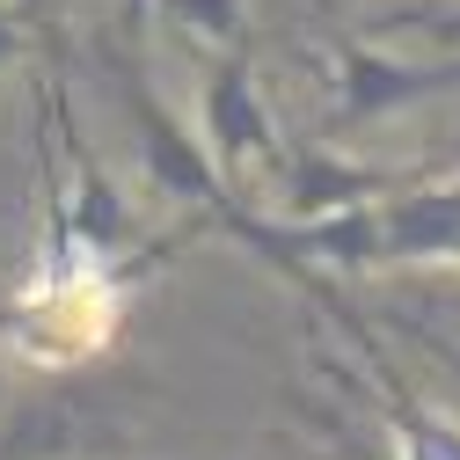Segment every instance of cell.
<instances>
[{"label":"cell","mask_w":460,"mask_h":460,"mask_svg":"<svg viewBox=\"0 0 460 460\" xmlns=\"http://www.w3.org/2000/svg\"><path fill=\"white\" fill-rule=\"evenodd\" d=\"M198 139L219 168V183L249 205V168H278L285 161V139H278V118L256 88V66H249V44H219V59H205V81H198Z\"/></svg>","instance_id":"cell-1"},{"label":"cell","mask_w":460,"mask_h":460,"mask_svg":"<svg viewBox=\"0 0 460 460\" xmlns=\"http://www.w3.org/2000/svg\"><path fill=\"white\" fill-rule=\"evenodd\" d=\"M110 66H118V95H125L132 132H139V168H146V183H154L161 198H176V205H198V212H205V226H212L226 205H234V190L219 183V168H212L205 139H198V132H183V125L154 102V88H146L139 59L110 51Z\"/></svg>","instance_id":"cell-2"},{"label":"cell","mask_w":460,"mask_h":460,"mask_svg":"<svg viewBox=\"0 0 460 460\" xmlns=\"http://www.w3.org/2000/svg\"><path fill=\"white\" fill-rule=\"evenodd\" d=\"M336 132H358L380 118H402L417 102H438L460 88V51L453 59H387L373 44H343L336 51Z\"/></svg>","instance_id":"cell-3"},{"label":"cell","mask_w":460,"mask_h":460,"mask_svg":"<svg viewBox=\"0 0 460 460\" xmlns=\"http://www.w3.org/2000/svg\"><path fill=\"white\" fill-rule=\"evenodd\" d=\"M424 168H373V161H343L336 146H285L278 161V205L285 219H329L351 205H380L394 190H410Z\"/></svg>","instance_id":"cell-4"},{"label":"cell","mask_w":460,"mask_h":460,"mask_svg":"<svg viewBox=\"0 0 460 460\" xmlns=\"http://www.w3.org/2000/svg\"><path fill=\"white\" fill-rule=\"evenodd\" d=\"M394 263H460V168L380 198V270Z\"/></svg>","instance_id":"cell-5"},{"label":"cell","mask_w":460,"mask_h":460,"mask_svg":"<svg viewBox=\"0 0 460 460\" xmlns=\"http://www.w3.org/2000/svg\"><path fill=\"white\" fill-rule=\"evenodd\" d=\"M146 8V0H139ZM168 22H183L190 37H212V44H249V8L242 0H154Z\"/></svg>","instance_id":"cell-6"},{"label":"cell","mask_w":460,"mask_h":460,"mask_svg":"<svg viewBox=\"0 0 460 460\" xmlns=\"http://www.w3.org/2000/svg\"><path fill=\"white\" fill-rule=\"evenodd\" d=\"M8 59H22V22L0 8V66H8Z\"/></svg>","instance_id":"cell-7"},{"label":"cell","mask_w":460,"mask_h":460,"mask_svg":"<svg viewBox=\"0 0 460 460\" xmlns=\"http://www.w3.org/2000/svg\"><path fill=\"white\" fill-rule=\"evenodd\" d=\"M453 168H460V146H453V154H438V161L424 168V176H453Z\"/></svg>","instance_id":"cell-8"},{"label":"cell","mask_w":460,"mask_h":460,"mask_svg":"<svg viewBox=\"0 0 460 460\" xmlns=\"http://www.w3.org/2000/svg\"><path fill=\"white\" fill-rule=\"evenodd\" d=\"M453 30H460V15H453Z\"/></svg>","instance_id":"cell-9"}]
</instances>
